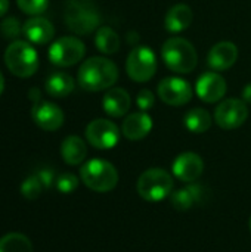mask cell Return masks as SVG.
I'll use <instances>...</instances> for the list:
<instances>
[{
    "mask_svg": "<svg viewBox=\"0 0 251 252\" xmlns=\"http://www.w3.org/2000/svg\"><path fill=\"white\" fill-rule=\"evenodd\" d=\"M33 121L46 131H56L64 124V112L62 109L52 102H36L31 109Z\"/></svg>",
    "mask_w": 251,
    "mask_h": 252,
    "instance_id": "obj_12",
    "label": "cell"
},
{
    "mask_svg": "<svg viewBox=\"0 0 251 252\" xmlns=\"http://www.w3.org/2000/svg\"><path fill=\"white\" fill-rule=\"evenodd\" d=\"M43 185L41 182L38 180V177L34 174V176H30L24 180V183L21 185V193L25 199L28 201H34L40 196L41 190H43Z\"/></svg>",
    "mask_w": 251,
    "mask_h": 252,
    "instance_id": "obj_26",
    "label": "cell"
},
{
    "mask_svg": "<svg viewBox=\"0 0 251 252\" xmlns=\"http://www.w3.org/2000/svg\"><path fill=\"white\" fill-rule=\"evenodd\" d=\"M207 189L201 185L189 183V186L182 188L170 195V202L172 205L179 210V211H188L200 204L204 202V198L207 196Z\"/></svg>",
    "mask_w": 251,
    "mask_h": 252,
    "instance_id": "obj_15",
    "label": "cell"
},
{
    "mask_svg": "<svg viewBox=\"0 0 251 252\" xmlns=\"http://www.w3.org/2000/svg\"><path fill=\"white\" fill-rule=\"evenodd\" d=\"M127 75L138 81L145 83L151 80L157 71V58L148 46H136L130 50L126 62Z\"/></svg>",
    "mask_w": 251,
    "mask_h": 252,
    "instance_id": "obj_7",
    "label": "cell"
},
{
    "mask_svg": "<svg viewBox=\"0 0 251 252\" xmlns=\"http://www.w3.org/2000/svg\"><path fill=\"white\" fill-rule=\"evenodd\" d=\"M4 63L13 75L28 78L38 68V55L28 41L15 40L4 50Z\"/></svg>",
    "mask_w": 251,
    "mask_h": 252,
    "instance_id": "obj_5",
    "label": "cell"
},
{
    "mask_svg": "<svg viewBox=\"0 0 251 252\" xmlns=\"http://www.w3.org/2000/svg\"><path fill=\"white\" fill-rule=\"evenodd\" d=\"M36 176L38 177V180L41 182V185H43L44 189H47V188H50L53 183H56V180H55V173H53L50 168H41V170L37 171Z\"/></svg>",
    "mask_w": 251,
    "mask_h": 252,
    "instance_id": "obj_31",
    "label": "cell"
},
{
    "mask_svg": "<svg viewBox=\"0 0 251 252\" xmlns=\"http://www.w3.org/2000/svg\"><path fill=\"white\" fill-rule=\"evenodd\" d=\"M158 96L160 99L170 106H182L186 105L192 99V89L186 80L178 77L164 78L158 84Z\"/></svg>",
    "mask_w": 251,
    "mask_h": 252,
    "instance_id": "obj_11",
    "label": "cell"
},
{
    "mask_svg": "<svg viewBox=\"0 0 251 252\" xmlns=\"http://www.w3.org/2000/svg\"><path fill=\"white\" fill-rule=\"evenodd\" d=\"M243 97H244V100H246L247 103H251V83H249V84L244 87V90H243Z\"/></svg>",
    "mask_w": 251,
    "mask_h": 252,
    "instance_id": "obj_32",
    "label": "cell"
},
{
    "mask_svg": "<svg viewBox=\"0 0 251 252\" xmlns=\"http://www.w3.org/2000/svg\"><path fill=\"white\" fill-rule=\"evenodd\" d=\"M151 128H152V120L145 112H133L127 115L121 126V131L124 137L133 142L146 137Z\"/></svg>",
    "mask_w": 251,
    "mask_h": 252,
    "instance_id": "obj_18",
    "label": "cell"
},
{
    "mask_svg": "<svg viewBox=\"0 0 251 252\" xmlns=\"http://www.w3.org/2000/svg\"><path fill=\"white\" fill-rule=\"evenodd\" d=\"M183 123L191 133H206L212 126V115L203 108H194L185 115Z\"/></svg>",
    "mask_w": 251,
    "mask_h": 252,
    "instance_id": "obj_24",
    "label": "cell"
},
{
    "mask_svg": "<svg viewBox=\"0 0 251 252\" xmlns=\"http://www.w3.org/2000/svg\"><path fill=\"white\" fill-rule=\"evenodd\" d=\"M197 94L201 100L213 103L220 100L228 90L225 78L217 72H206L197 81Z\"/></svg>",
    "mask_w": 251,
    "mask_h": 252,
    "instance_id": "obj_14",
    "label": "cell"
},
{
    "mask_svg": "<svg viewBox=\"0 0 251 252\" xmlns=\"http://www.w3.org/2000/svg\"><path fill=\"white\" fill-rule=\"evenodd\" d=\"M95 44L102 53L112 55L120 49V37L111 27H101L96 31Z\"/></svg>",
    "mask_w": 251,
    "mask_h": 252,
    "instance_id": "obj_23",
    "label": "cell"
},
{
    "mask_svg": "<svg viewBox=\"0 0 251 252\" xmlns=\"http://www.w3.org/2000/svg\"><path fill=\"white\" fill-rule=\"evenodd\" d=\"M61 155H62V159L68 165H78L86 159L87 146L81 137L68 136L64 139V142L61 145Z\"/></svg>",
    "mask_w": 251,
    "mask_h": 252,
    "instance_id": "obj_21",
    "label": "cell"
},
{
    "mask_svg": "<svg viewBox=\"0 0 251 252\" xmlns=\"http://www.w3.org/2000/svg\"><path fill=\"white\" fill-rule=\"evenodd\" d=\"M173 177L163 168H149L138 179V193L148 202H160L173 192Z\"/></svg>",
    "mask_w": 251,
    "mask_h": 252,
    "instance_id": "obj_6",
    "label": "cell"
},
{
    "mask_svg": "<svg viewBox=\"0 0 251 252\" xmlns=\"http://www.w3.org/2000/svg\"><path fill=\"white\" fill-rule=\"evenodd\" d=\"M22 32L28 41H31L34 44H46L53 38L55 28H53L52 22L47 21L46 18L34 16L24 24Z\"/></svg>",
    "mask_w": 251,
    "mask_h": 252,
    "instance_id": "obj_17",
    "label": "cell"
},
{
    "mask_svg": "<svg viewBox=\"0 0 251 252\" xmlns=\"http://www.w3.org/2000/svg\"><path fill=\"white\" fill-rule=\"evenodd\" d=\"M80 177L81 182L95 192L105 193L112 190L118 183V171L117 168L101 158L90 159L84 162V165L80 168Z\"/></svg>",
    "mask_w": 251,
    "mask_h": 252,
    "instance_id": "obj_4",
    "label": "cell"
},
{
    "mask_svg": "<svg viewBox=\"0 0 251 252\" xmlns=\"http://www.w3.org/2000/svg\"><path fill=\"white\" fill-rule=\"evenodd\" d=\"M65 24L78 35L93 32L101 24V15L92 0H67L65 3Z\"/></svg>",
    "mask_w": 251,
    "mask_h": 252,
    "instance_id": "obj_2",
    "label": "cell"
},
{
    "mask_svg": "<svg viewBox=\"0 0 251 252\" xmlns=\"http://www.w3.org/2000/svg\"><path fill=\"white\" fill-rule=\"evenodd\" d=\"M204 171V161L195 152H183L173 162V174L183 183L197 182Z\"/></svg>",
    "mask_w": 251,
    "mask_h": 252,
    "instance_id": "obj_13",
    "label": "cell"
},
{
    "mask_svg": "<svg viewBox=\"0 0 251 252\" xmlns=\"http://www.w3.org/2000/svg\"><path fill=\"white\" fill-rule=\"evenodd\" d=\"M9 9V0H0V18L7 12Z\"/></svg>",
    "mask_w": 251,
    "mask_h": 252,
    "instance_id": "obj_33",
    "label": "cell"
},
{
    "mask_svg": "<svg viewBox=\"0 0 251 252\" xmlns=\"http://www.w3.org/2000/svg\"><path fill=\"white\" fill-rule=\"evenodd\" d=\"M0 30H1V34L4 38H9V40H15L19 37V34L22 32V27H21V22L15 18V16H7L6 19H3L1 25H0Z\"/></svg>",
    "mask_w": 251,
    "mask_h": 252,
    "instance_id": "obj_28",
    "label": "cell"
},
{
    "mask_svg": "<svg viewBox=\"0 0 251 252\" xmlns=\"http://www.w3.org/2000/svg\"><path fill=\"white\" fill-rule=\"evenodd\" d=\"M118 68L105 58H90L78 69V84L87 92H101L115 84Z\"/></svg>",
    "mask_w": 251,
    "mask_h": 252,
    "instance_id": "obj_1",
    "label": "cell"
},
{
    "mask_svg": "<svg viewBox=\"0 0 251 252\" xmlns=\"http://www.w3.org/2000/svg\"><path fill=\"white\" fill-rule=\"evenodd\" d=\"M3 90H4V77H3V74L0 72V94L3 93Z\"/></svg>",
    "mask_w": 251,
    "mask_h": 252,
    "instance_id": "obj_34",
    "label": "cell"
},
{
    "mask_svg": "<svg viewBox=\"0 0 251 252\" xmlns=\"http://www.w3.org/2000/svg\"><path fill=\"white\" fill-rule=\"evenodd\" d=\"M84 43L77 37H61L49 47V59L56 66H71L83 59Z\"/></svg>",
    "mask_w": 251,
    "mask_h": 252,
    "instance_id": "obj_8",
    "label": "cell"
},
{
    "mask_svg": "<svg viewBox=\"0 0 251 252\" xmlns=\"http://www.w3.org/2000/svg\"><path fill=\"white\" fill-rule=\"evenodd\" d=\"M154 102H155V96L148 89L141 90L139 94H138V97H136V103H138L139 109H142L143 112L148 111V109H151L154 106Z\"/></svg>",
    "mask_w": 251,
    "mask_h": 252,
    "instance_id": "obj_30",
    "label": "cell"
},
{
    "mask_svg": "<svg viewBox=\"0 0 251 252\" xmlns=\"http://www.w3.org/2000/svg\"><path fill=\"white\" fill-rule=\"evenodd\" d=\"M238 59V47L231 41H220L212 47L207 56L209 66L215 71L229 69Z\"/></svg>",
    "mask_w": 251,
    "mask_h": 252,
    "instance_id": "obj_16",
    "label": "cell"
},
{
    "mask_svg": "<svg viewBox=\"0 0 251 252\" xmlns=\"http://www.w3.org/2000/svg\"><path fill=\"white\" fill-rule=\"evenodd\" d=\"M74 80L67 72H53L46 80L44 89L53 97H67L74 90Z\"/></svg>",
    "mask_w": 251,
    "mask_h": 252,
    "instance_id": "obj_22",
    "label": "cell"
},
{
    "mask_svg": "<svg viewBox=\"0 0 251 252\" xmlns=\"http://www.w3.org/2000/svg\"><path fill=\"white\" fill-rule=\"evenodd\" d=\"M78 179L71 173H64L56 179V189L61 193H71L77 189Z\"/></svg>",
    "mask_w": 251,
    "mask_h": 252,
    "instance_id": "obj_29",
    "label": "cell"
},
{
    "mask_svg": "<svg viewBox=\"0 0 251 252\" xmlns=\"http://www.w3.org/2000/svg\"><path fill=\"white\" fill-rule=\"evenodd\" d=\"M104 111L114 118H120L127 114L130 109V96L124 89L115 87L105 93L102 99Z\"/></svg>",
    "mask_w": 251,
    "mask_h": 252,
    "instance_id": "obj_19",
    "label": "cell"
},
{
    "mask_svg": "<svg viewBox=\"0 0 251 252\" xmlns=\"http://www.w3.org/2000/svg\"><path fill=\"white\" fill-rule=\"evenodd\" d=\"M250 230H251V219H250Z\"/></svg>",
    "mask_w": 251,
    "mask_h": 252,
    "instance_id": "obj_35",
    "label": "cell"
},
{
    "mask_svg": "<svg viewBox=\"0 0 251 252\" xmlns=\"http://www.w3.org/2000/svg\"><path fill=\"white\" fill-rule=\"evenodd\" d=\"M249 118V106L240 99H226L215 111V121L223 130H235Z\"/></svg>",
    "mask_w": 251,
    "mask_h": 252,
    "instance_id": "obj_10",
    "label": "cell"
},
{
    "mask_svg": "<svg viewBox=\"0 0 251 252\" xmlns=\"http://www.w3.org/2000/svg\"><path fill=\"white\" fill-rule=\"evenodd\" d=\"M86 139L96 149H112L120 140V130L112 121L98 118L87 124Z\"/></svg>",
    "mask_w": 251,
    "mask_h": 252,
    "instance_id": "obj_9",
    "label": "cell"
},
{
    "mask_svg": "<svg viewBox=\"0 0 251 252\" xmlns=\"http://www.w3.org/2000/svg\"><path fill=\"white\" fill-rule=\"evenodd\" d=\"M0 252H33V244L22 233H7L0 238Z\"/></svg>",
    "mask_w": 251,
    "mask_h": 252,
    "instance_id": "obj_25",
    "label": "cell"
},
{
    "mask_svg": "<svg viewBox=\"0 0 251 252\" xmlns=\"http://www.w3.org/2000/svg\"><path fill=\"white\" fill-rule=\"evenodd\" d=\"M161 56L167 68L173 72L188 74L195 69L198 55L192 43L182 37H170L164 41Z\"/></svg>",
    "mask_w": 251,
    "mask_h": 252,
    "instance_id": "obj_3",
    "label": "cell"
},
{
    "mask_svg": "<svg viewBox=\"0 0 251 252\" xmlns=\"http://www.w3.org/2000/svg\"><path fill=\"white\" fill-rule=\"evenodd\" d=\"M192 9L188 4H175L169 9L164 25L170 32H182L192 24Z\"/></svg>",
    "mask_w": 251,
    "mask_h": 252,
    "instance_id": "obj_20",
    "label": "cell"
},
{
    "mask_svg": "<svg viewBox=\"0 0 251 252\" xmlns=\"http://www.w3.org/2000/svg\"><path fill=\"white\" fill-rule=\"evenodd\" d=\"M16 3L24 13L38 16L47 9L49 0H16Z\"/></svg>",
    "mask_w": 251,
    "mask_h": 252,
    "instance_id": "obj_27",
    "label": "cell"
}]
</instances>
